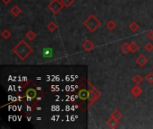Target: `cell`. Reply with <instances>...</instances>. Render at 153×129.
Wrapping results in <instances>:
<instances>
[{
	"mask_svg": "<svg viewBox=\"0 0 153 129\" xmlns=\"http://www.w3.org/2000/svg\"><path fill=\"white\" fill-rule=\"evenodd\" d=\"M2 2H3L5 5H9V4L12 2V0H2Z\"/></svg>",
	"mask_w": 153,
	"mask_h": 129,
	"instance_id": "obj_25",
	"label": "cell"
},
{
	"mask_svg": "<svg viewBox=\"0 0 153 129\" xmlns=\"http://www.w3.org/2000/svg\"><path fill=\"white\" fill-rule=\"evenodd\" d=\"M142 81H143V78H142V76L141 75H139V74H136L134 76H133V82L135 83V84H141L142 82Z\"/></svg>",
	"mask_w": 153,
	"mask_h": 129,
	"instance_id": "obj_16",
	"label": "cell"
},
{
	"mask_svg": "<svg viewBox=\"0 0 153 129\" xmlns=\"http://www.w3.org/2000/svg\"><path fill=\"white\" fill-rule=\"evenodd\" d=\"M107 125L110 127V128H117L119 125V120L110 117V118L107 121Z\"/></svg>",
	"mask_w": 153,
	"mask_h": 129,
	"instance_id": "obj_9",
	"label": "cell"
},
{
	"mask_svg": "<svg viewBox=\"0 0 153 129\" xmlns=\"http://www.w3.org/2000/svg\"><path fill=\"white\" fill-rule=\"evenodd\" d=\"M129 29L131 30V32H135L139 30V29H140V25H139L138 23H136V22H132L129 24Z\"/></svg>",
	"mask_w": 153,
	"mask_h": 129,
	"instance_id": "obj_15",
	"label": "cell"
},
{
	"mask_svg": "<svg viewBox=\"0 0 153 129\" xmlns=\"http://www.w3.org/2000/svg\"><path fill=\"white\" fill-rule=\"evenodd\" d=\"M101 25L100 20L97 18L94 14H91V16L83 22V26H84L90 32H94Z\"/></svg>",
	"mask_w": 153,
	"mask_h": 129,
	"instance_id": "obj_2",
	"label": "cell"
},
{
	"mask_svg": "<svg viewBox=\"0 0 153 129\" xmlns=\"http://www.w3.org/2000/svg\"><path fill=\"white\" fill-rule=\"evenodd\" d=\"M61 2L65 7H70L74 4V0H61Z\"/></svg>",
	"mask_w": 153,
	"mask_h": 129,
	"instance_id": "obj_21",
	"label": "cell"
},
{
	"mask_svg": "<svg viewBox=\"0 0 153 129\" xmlns=\"http://www.w3.org/2000/svg\"><path fill=\"white\" fill-rule=\"evenodd\" d=\"M144 49L147 51V52H151L153 51V43L151 42H147L145 46H144Z\"/></svg>",
	"mask_w": 153,
	"mask_h": 129,
	"instance_id": "obj_22",
	"label": "cell"
},
{
	"mask_svg": "<svg viewBox=\"0 0 153 129\" xmlns=\"http://www.w3.org/2000/svg\"><path fill=\"white\" fill-rule=\"evenodd\" d=\"M106 27L108 29L109 31H114L117 28V23H115V21L113 20H109L107 23H106Z\"/></svg>",
	"mask_w": 153,
	"mask_h": 129,
	"instance_id": "obj_13",
	"label": "cell"
},
{
	"mask_svg": "<svg viewBox=\"0 0 153 129\" xmlns=\"http://www.w3.org/2000/svg\"><path fill=\"white\" fill-rule=\"evenodd\" d=\"M37 95V92L36 91L33 89V88H30V89H28L27 92H26V96L28 98H30V99H34Z\"/></svg>",
	"mask_w": 153,
	"mask_h": 129,
	"instance_id": "obj_14",
	"label": "cell"
},
{
	"mask_svg": "<svg viewBox=\"0 0 153 129\" xmlns=\"http://www.w3.org/2000/svg\"><path fill=\"white\" fill-rule=\"evenodd\" d=\"M12 33L9 30H7V29H5V30L1 32V37L4 39H8L10 37H11Z\"/></svg>",
	"mask_w": 153,
	"mask_h": 129,
	"instance_id": "obj_19",
	"label": "cell"
},
{
	"mask_svg": "<svg viewBox=\"0 0 153 129\" xmlns=\"http://www.w3.org/2000/svg\"><path fill=\"white\" fill-rule=\"evenodd\" d=\"M94 47H95V45L93 44V42L91 40H90V39L85 40L84 42L82 43V45H81L82 49L84 50V51H86V52L91 51L94 49Z\"/></svg>",
	"mask_w": 153,
	"mask_h": 129,
	"instance_id": "obj_5",
	"label": "cell"
},
{
	"mask_svg": "<svg viewBox=\"0 0 153 129\" xmlns=\"http://www.w3.org/2000/svg\"><path fill=\"white\" fill-rule=\"evenodd\" d=\"M78 96L81 100H86L89 99V91L86 89H81L79 91Z\"/></svg>",
	"mask_w": 153,
	"mask_h": 129,
	"instance_id": "obj_10",
	"label": "cell"
},
{
	"mask_svg": "<svg viewBox=\"0 0 153 129\" xmlns=\"http://www.w3.org/2000/svg\"><path fill=\"white\" fill-rule=\"evenodd\" d=\"M147 38H148L149 40H153V31L148 32V33H147Z\"/></svg>",
	"mask_w": 153,
	"mask_h": 129,
	"instance_id": "obj_24",
	"label": "cell"
},
{
	"mask_svg": "<svg viewBox=\"0 0 153 129\" xmlns=\"http://www.w3.org/2000/svg\"><path fill=\"white\" fill-rule=\"evenodd\" d=\"M110 117H112V118H116L117 120H120L122 118V117H123V113L119 109H115L112 112V114H111Z\"/></svg>",
	"mask_w": 153,
	"mask_h": 129,
	"instance_id": "obj_12",
	"label": "cell"
},
{
	"mask_svg": "<svg viewBox=\"0 0 153 129\" xmlns=\"http://www.w3.org/2000/svg\"><path fill=\"white\" fill-rule=\"evenodd\" d=\"M130 92L134 98H139L141 96V94L142 93V88L140 87V86H139L138 84H136L135 86H133V87L130 90Z\"/></svg>",
	"mask_w": 153,
	"mask_h": 129,
	"instance_id": "obj_7",
	"label": "cell"
},
{
	"mask_svg": "<svg viewBox=\"0 0 153 129\" xmlns=\"http://www.w3.org/2000/svg\"><path fill=\"white\" fill-rule=\"evenodd\" d=\"M130 49H131V52L132 53H135L139 50V49H140V47H139V45L137 44L136 42L133 41L130 43Z\"/></svg>",
	"mask_w": 153,
	"mask_h": 129,
	"instance_id": "obj_18",
	"label": "cell"
},
{
	"mask_svg": "<svg viewBox=\"0 0 153 129\" xmlns=\"http://www.w3.org/2000/svg\"><path fill=\"white\" fill-rule=\"evenodd\" d=\"M26 39H29L30 41H32L35 38H36V33L34 32V31L32 30H30L28 32H26V35H25Z\"/></svg>",
	"mask_w": 153,
	"mask_h": 129,
	"instance_id": "obj_17",
	"label": "cell"
},
{
	"mask_svg": "<svg viewBox=\"0 0 153 129\" xmlns=\"http://www.w3.org/2000/svg\"><path fill=\"white\" fill-rule=\"evenodd\" d=\"M89 83V86H90V90H89V102H90V103H89V105H88V108H90L97 99H98L100 96H101V93L97 90L94 86L89 82H88Z\"/></svg>",
	"mask_w": 153,
	"mask_h": 129,
	"instance_id": "obj_3",
	"label": "cell"
},
{
	"mask_svg": "<svg viewBox=\"0 0 153 129\" xmlns=\"http://www.w3.org/2000/svg\"><path fill=\"white\" fill-rule=\"evenodd\" d=\"M58 28V25L55 24L54 22H50L48 24V30L50 32H54L55 30H57Z\"/></svg>",
	"mask_w": 153,
	"mask_h": 129,
	"instance_id": "obj_20",
	"label": "cell"
},
{
	"mask_svg": "<svg viewBox=\"0 0 153 129\" xmlns=\"http://www.w3.org/2000/svg\"><path fill=\"white\" fill-rule=\"evenodd\" d=\"M135 62H136V64H137L139 66L143 67V66H145L148 64L149 60H148V59H147V57H146L144 55H140V56H139L137 57V59H136Z\"/></svg>",
	"mask_w": 153,
	"mask_h": 129,
	"instance_id": "obj_6",
	"label": "cell"
},
{
	"mask_svg": "<svg viewBox=\"0 0 153 129\" xmlns=\"http://www.w3.org/2000/svg\"><path fill=\"white\" fill-rule=\"evenodd\" d=\"M48 7L54 14H58L63 9L64 5L62 4L61 0H52L48 5Z\"/></svg>",
	"mask_w": 153,
	"mask_h": 129,
	"instance_id": "obj_4",
	"label": "cell"
},
{
	"mask_svg": "<svg viewBox=\"0 0 153 129\" xmlns=\"http://www.w3.org/2000/svg\"><path fill=\"white\" fill-rule=\"evenodd\" d=\"M21 13H22V9L20 8L19 6H16V5L12 6V8L10 9V13L12 14L13 16H15V17L19 16L21 14Z\"/></svg>",
	"mask_w": 153,
	"mask_h": 129,
	"instance_id": "obj_8",
	"label": "cell"
},
{
	"mask_svg": "<svg viewBox=\"0 0 153 129\" xmlns=\"http://www.w3.org/2000/svg\"><path fill=\"white\" fill-rule=\"evenodd\" d=\"M13 52L17 56L19 59L23 61L33 52V49L26 40L22 39L15 47L13 48Z\"/></svg>",
	"mask_w": 153,
	"mask_h": 129,
	"instance_id": "obj_1",
	"label": "cell"
},
{
	"mask_svg": "<svg viewBox=\"0 0 153 129\" xmlns=\"http://www.w3.org/2000/svg\"><path fill=\"white\" fill-rule=\"evenodd\" d=\"M145 79H146V81L149 83H150V84L153 83V73H152V72H149V73L146 75Z\"/></svg>",
	"mask_w": 153,
	"mask_h": 129,
	"instance_id": "obj_23",
	"label": "cell"
},
{
	"mask_svg": "<svg viewBox=\"0 0 153 129\" xmlns=\"http://www.w3.org/2000/svg\"><path fill=\"white\" fill-rule=\"evenodd\" d=\"M120 49H121L123 54H124V55L128 54L129 52H131L130 44H129V43H127V42H124V44H122V46L120 47Z\"/></svg>",
	"mask_w": 153,
	"mask_h": 129,
	"instance_id": "obj_11",
	"label": "cell"
}]
</instances>
